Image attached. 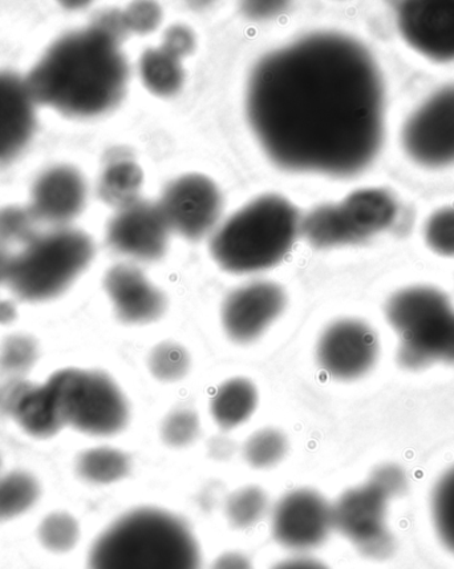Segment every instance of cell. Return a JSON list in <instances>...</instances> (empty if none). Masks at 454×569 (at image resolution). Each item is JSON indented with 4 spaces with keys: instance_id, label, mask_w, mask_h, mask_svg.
I'll return each mask as SVG.
<instances>
[{
    "instance_id": "obj_1",
    "label": "cell",
    "mask_w": 454,
    "mask_h": 569,
    "mask_svg": "<svg viewBox=\"0 0 454 569\" xmlns=\"http://www.w3.org/2000/svg\"><path fill=\"white\" fill-rule=\"evenodd\" d=\"M246 106L264 152L289 171L355 174L382 144L381 72L343 33H311L269 53L249 79Z\"/></svg>"
},
{
    "instance_id": "obj_2",
    "label": "cell",
    "mask_w": 454,
    "mask_h": 569,
    "mask_svg": "<svg viewBox=\"0 0 454 569\" xmlns=\"http://www.w3.org/2000/svg\"><path fill=\"white\" fill-rule=\"evenodd\" d=\"M128 32L123 12L113 11L57 40L26 79L33 99L72 118L112 110L130 77L121 51Z\"/></svg>"
},
{
    "instance_id": "obj_3",
    "label": "cell",
    "mask_w": 454,
    "mask_h": 569,
    "mask_svg": "<svg viewBox=\"0 0 454 569\" xmlns=\"http://www.w3.org/2000/svg\"><path fill=\"white\" fill-rule=\"evenodd\" d=\"M88 569H201V553L184 521L144 507L123 515L100 535Z\"/></svg>"
},
{
    "instance_id": "obj_4",
    "label": "cell",
    "mask_w": 454,
    "mask_h": 569,
    "mask_svg": "<svg viewBox=\"0 0 454 569\" xmlns=\"http://www.w3.org/2000/svg\"><path fill=\"white\" fill-rule=\"evenodd\" d=\"M300 228V213L290 201L276 194L262 196L216 230L210 252L230 273H259L287 256Z\"/></svg>"
},
{
    "instance_id": "obj_5",
    "label": "cell",
    "mask_w": 454,
    "mask_h": 569,
    "mask_svg": "<svg viewBox=\"0 0 454 569\" xmlns=\"http://www.w3.org/2000/svg\"><path fill=\"white\" fill-rule=\"evenodd\" d=\"M94 246L90 236L72 228L38 233L12 257L9 283L20 300H52L90 267Z\"/></svg>"
},
{
    "instance_id": "obj_6",
    "label": "cell",
    "mask_w": 454,
    "mask_h": 569,
    "mask_svg": "<svg viewBox=\"0 0 454 569\" xmlns=\"http://www.w3.org/2000/svg\"><path fill=\"white\" fill-rule=\"evenodd\" d=\"M65 425L92 437L117 436L130 421V406L117 382L98 370L63 369L46 382Z\"/></svg>"
},
{
    "instance_id": "obj_7",
    "label": "cell",
    "mask_w": 454,
    "mask_h": 569,
    "mask_svg": "<svg viewBox=\"0 0 454 569\" xmlns=\"http://www.w3.org/2000/svg\"><path fill=\"white\" fill-rule=\"evenodd\" d=\"M403 486V476L395 467H383L367 483L356 487L332 506V523L362 550L374 551L384 539L387 501Z\"/></svg>"
},
{
    "instance_id": "obj_8",
    "label": "cell",
    "mask_w": 454,
    "mask_h": 569,
    "mask_svg": "<svg viewBox=\"0 0 454 569\" xmlns=\"http://www.w3.org/2000/svg\"><path fill=\"white\" fill-rule=\"evenodd\" d=\"M159 206L172 232L196 241L219 222L222 196L206 176L186 174L168 186Z\"/></svg>"
},
{
    "instance_id": "obj_9",
    "label": "cell",
    "mask_w": 454,
    "mask_h": 569,
    "mask_svg": "<svg viewBox=\"0 0 454 569\" xmlns=\"http://www.w3.org/2000/svg\"><path fill=\"white\" fill-rule=\"evenodd\" d=\"M406 153L418 164L443 167L454 162V87L433 94L406 121Z\"/></svg>"
},
{
    "instance_id": "obj_10",
    "label": "cell",
    "mask_w": 454,
    "mask_h": 569,
    "mask_svg": "<svg viewBox=\"0 0 454 569\" xmlns=\"http://www.w3.org/2000/svg\"><path fill=\"white\" fill-rule=\"evenodd\" d=\"M379 356L375 331L359 320H339L325 328L316 347L323 371L337 381H354L374 368Z\"/></svg>"
},
{
    "instance_id": "obj_11",
    "label": "cell",
    "mask_w": 454,
    "mask_h": 569,
    "mask_svg": "<svg viewBox=\"0 0 454 569\" xmlns=\"http://www.w3.org/2000/svg\"><path fill=\"white\" fill-rule=\"evenodd\" d=\"M271 528L281 546L295 551L313 550L334 528L332 506L314 490L291 491L278 501Z\"/></svg>"
},
{
    "instance_id": "obj_12",
    "label": "cell",
    "mask_w": 454,
    "mask_h": 569,
    "mask_svg": "<svg viewBox=\"0 0 454 569\" xmlns=\"http://www.w3.org/2000/svg\"><path fill=\"white\" fill-rule=\"evenodd\" d=\"M171 232L159 202L139 200L108 223L107 242L119 254L152 262L165 256Z\"/></svg>"
},
{
    "instance_id": "obj_13",
    "label": "cell",
    "mask_w": 454,
    "mask_h": 569,
    "mask_svg": "<svg viewBox=\"0 0 454 569\" xmlns=\"http://www.w3.org/2000/svg\"><path fill=\"white\" fill-rule=\"evenodd\" d=\"M287 297L274 282L255 281L235 289L222 307V323L230 340L250 343L273 325L286 308Z\"/></svg>"
},
{
    "instance_id": "obj_14",
    "label": "cell",
    "mask_w": 454,
    "mask_h": 569,
    "mask_svg": "<svg viewBox=\"0 0 454 569\" xmlns=\"http://www.w3.org/2000/svg\"><path fill=\"white\" fill-rule=\"evenodd\" d=\"M397 22L413 49L435 60L454 59V2H404Z\"/></svg>"
},
{
    "instance_id": "obj_15",
    "label": "cell",
    "mask_w": 454,
    "mask_h": 569,
    "mask_svg": "<svg viewBox=\"0 0 454 569\" xmlns=\"http://www.w3.org/2000/svg\"><path fill=\"white\" fill-rule=\"evenodd\" d=\"M0 410L9 415L29 436L38 439L56 437L67 426L57 398L49 385H36L12 378L0 388Z\"/></svg>"
},
{
    "instance_id": "obj_16",
    "label": "cell",
    "mask_w": 454,
    "mask_h": 569,
    "mask_svg": "<svg viewBox=\"0 0 454 569\" xmlns=\"http://www.w3.org/2000/svg\"><path fill=\"white\" fill-rule=\"evenodd\" d=\"M104 288L119 320L125 323H151L165 313V295L138 267L121 263L108 270Z\"/></svg>"
},
{
    "instance_id": "obj_17",
    "label": "cell",
    "mask_w": 454,
    "mask_h": 569,
    "mask_svg": "<svg viewBox=\"0 0 454 569\" xmlns=\"http://www.w3.org/2000/svg\"><path fill=\"white\" fill-rule=\"evenodd\" d=\"M87 187L71 167L49 169L33 184L30 209L38 221L63 228L83 211Z\"/></svg>"
},
{
    "instance_id": "obj_18",
    "label": "cell",
    "mask_w": 454,
    "mask_h": 569,
    "mask_svg": "<svg viewBox=\"0 0 454 569\" xmlns=\"http://www.w3.org/2000/svg\"><path fill=\"white\" fill-rule=\"evenodd\" d=\"M36 106L26 79L0 71V161L16 158L29 144L37 127Z\"/></svg>"
},
{
    "instance_id": "obj_19",
    "label": "cell",
    "mask_w": 454,
    "mask_h": 569,
    "mask_svg": "<svg viewBox=\"0 0 454 569\" xmlns=\"http://www.w3.org/2000/svg\"><path fill=\"white\" fill-rule=\"evenodd\" d=\"M342 246L369 239L392 226L397 213L395 200L382 189H363L341 204H331Z\"/></svg>"
},
{
    "instance_id": "obj_20",
    "label": "cell",
    "mask_w": 454,
    "mask_h": 569,
    "mask_svg": "<svg viewBox=\"0 0 454 569\" xmlns=\"http://www.w3.org/2000/svg\"><path fill=\"white\" fill-rule=\"evenodd\" d=\"M259 405V391L245 378H234L220 386L210 410L216 425L225 430L235 429L254 415Z\"/></svg>"
},
{
    "instance_id": "obj_21",
    "label": "cell",
    "mask_w": 454,
    "mask_h": 569,
    "mask_svg": "<svg viewBox=\"0 0 454 569\" xmlns=\"http://www.w3.org/2000/svg\"><path fill=\"white\" fill-rule=\"evenodd\" d=\"M181 53L162 43L158 49H149L141 57L140 72L149 91L159 97H172L184 84Z\"/></svg>"
},
{
    "instance_id": "obj_22",
    "label": "cell",
    "mask_w": 454,
    "mask_h": 569,
    "mask_svg": "<svg viewBox=\"0 0 454 569\" xmlns=\"http://www.w3.org/2000/svg\"><path fill=\"white\" fill-rule=\"evenodd\" d=\"M77 470L88 483L111 485L130 473L131 460L125 452L112 447H97L80 453Z\"/></svg>"
},
{
    "instance_id": "obj_23",
    "label": "cell",
    "mask_w": 454,
    "mask_h": 569,
    "mask_svg": "<svg viewBox=\"0 0 454 569\" xmlns=\"http://www.w3.org/2000/svg\"><path fill=\"white\" fill-rule=\"evenodd\" d=\"M142 171L133 161H118L101 176L99 193L101 200L113 208L123 209L139 201Z\"/></svg>"
},
{
    "instance_id": "obj_24",
    "label": "cell",
    "mask_w": 454,
    "mask_h": 569,
    "mask_svg": "<svg viewBox=\"0 0 454 569\" xmlns=\"http://www.w3.org/2000/svg\"><path fill=\"white\" fill-rule=\"evenodd\" d=\"M40 498L36 477L24 471L0 476V521L11 520L31 510Z\"/></svg>"
},
{
    "instance_id": "obj_25",
    "label": "cell",
    "mask_w": 454,
    "mask_h": 569,
    "mask_svg": "<svg viewBox=\"0 0 454 569\" xmlns=\"http://www.w3.org/2000/svg\"><path fill=\"white\" fill-rule=\"evenodd\" d=\"M289 450L287 438L275 429H263L248 439L243 453L250 466L255 469H270L286 457Z\"/></svg>"
},
{
    "instance_id": "obj_26",
    "label": "cell",
    "mask_w": 454,
    "mask_h": 569,
    "mask_svg": "<svg viewBox=\"0 0 454 569\" xmlns=\"http://www.w3.org/2000/svg\"><path fill=\"white\" fill-rule=\"evenodd\" d=\"M269 499L260 487L248 486L229 497L226 515L236 528H249L259 523L268 512Z\"/></svg>"
},
{
    "instance_id": "obj_27",
    "label": "cell",
    "mask_w": 454,
    "mask_h": 569,
    "mask_svg": "<svg viewBox=\"0 0 454 569\" xmlns=\"http://www.w3.org/2000/svg\"><path fill=\"white\" fill-rule=\"evenodd\" d=\"M149 369L162 382H175L188 375L191 368L185 348L175 342H162L149 355Z\"/></svg>"
},
{
    "instance_id": "obj_28",
    "label": "cell",
    "mask_w": 454,
    "mask_h": 569,
    "mask_svg": "<svg viewBox=\"0 0 454 569\" xmlns=\"http://www.w3.org/2000/svg\"><path fill=\"white\" fill-rule=\"evenodd\" d=\"M39 538L49 551L58 553L71 551L80 538L79 523L70 513H50L39 527Z\"/></svg>"
},
{
    "instance_id": "obj_29",
    "label": "cell",
    "mask_w": 454,
    "mask_h": 569,
    "mask_svg": "<svg viewBox=\"0 0 454 569\" xmlns=\"http://www.w3.org/2000/svg\"><path fill=\"white\" fill-rule=\"evenodd\" d=\"M38 358V343L29 336H11L0 347V369L12 378L27 375L36 366Z\"/></svg>"
},
{
    "instance_id": "obj_30",
    "label": "cell",
    "mask_w": 454,
    "mask_h": 569,
    "mask_svg": "<svg viewBox=\"0 0 454 569\" xmlns=\"http://www.w3.org/2000/svg\"><path fill=\"white\" fill-rule=\"evenodd\" d=\"M37 217L30 208L7 207L0 209V246L29 242L37 233Z\"/></svg>"
},
{
    "instance_id": "obj_31",
    "label": "cell",
    "mask_w": 454,
    "mask_h": 569,
    "mask_svg": "<svg viewBox=\"0 0 454 569\" xmlns=\"http://www.w3.org/2000/svg\"><path fill=\"white\" fill-rule=\"evenodd\" d=\"M162 439L171 447L192 445L200 436V419L191 409H178L171 412L162 423Z\"/></svg>"
},
{
    "instance_id": "obj_32",
    "label": "cell",
    "mask_w": 454,
    "mask_h": 569,
    "mask_svg": "<svg viewBox=\"0 0 454 569\" xmlns=\"http://www.w3.org/2000/svg\"><path fill=\"white\" fill-rule=\"evenodd\" d=\"M425 240L436 253L454 256V208L442 209L425 226Z\"/></svg>"
},
{
    "instance_id": "obj_33",
    "label": "cell",
    "mask_w": 454,
    "mask_h": 569,
    "mask_svg": "<svg viewBox=\"0 0 454 569\" xmlns=\"http://www.w3.org/2000/svg\"><path fill=\"white\" fill-rule=\"evenodd\" d=\"M123 17L128 31L148 33L158 29L161 22V10L155 3L139 2L133 3L123 12Z\"/></svg>"
},
{
    "instance_id": "obj_34",
    "label": "cell",
    "mask_w": 454,
    "mask_h": 569,
    "mask_svg": "<svg viewBox=\"0 0 454 569\" xmlns=\"http://www.w3.org/2000/svg\"><path fill=\"white\" fill-rule=\"evenodd\" d=\"M212 569H253V567L242 553L226 552L214 561Z\"/></svg>"
},
{
    "instance_id": "obj_35",
    "label": "cell",
    "mask_w": 454,
    "mask_h": 569,
    "mask_svg": "<svg viewBox=\"0 0 454 569\" xmlns=\"http://www.w3.org/2000/svg\"><path fill=\"white\" fill-rule=\"evenodd\" d=\"M273 569H329L321 561L309 558H296L282 561Z\"/></svg>"
},
{
    "instance_id": "obj_36",
    "label": "cell",
    "mask_w": 454,
    "mask_h": 569,
    "mask_svg": "<svg viewBox=\"0 0 454 569\" xmlns=\"http://www.w3.org/2000/svg\"><path fill=\"white\" fill-rule=\"evenodd\" d=\"M282 3H249L248 4V12L250 16H253L255 18L259 17H271L274 16L275 12L282 10Z\"/></svg>"
},
{
    "instance_id": "obj_37",
    "label": "cell",
    "mask_w": 454,
    "mask_h": 569,
    "mask_svg": "<svg viewBox=\"0 0 454 569\" xmlns=\"http://www.w3.org/2000/svg\"><path fill=\"white\" fill-rule=\"evenodd\" d=\"M18 309L9 300H0V325H10L17 320Z\"/></svg>"
},
{
    "instance_id": "obj_38",
    "label": "cell",
    "mask_w": 454,
    "mask_h": 569,
    "mask_svg": "<svg viewBox=\"0 0 454 569\" xmlns=\"http://www.w3.org/2000/svg\"><path fill=\"white\" fill-rule=\"evenodd\" d=\"M12 257L6 247L0 246V284L9 282Z\"/></svg>"
},
{
    "instance_id": "obj_39",
    "label": "cell",
    "mask_w": 454,
    "mask_h": 569,
    "mask_svg": "<svg viewBox=\"0 0 454 569\" xmlns=\"http://www.w3.org/2000/svg\"><path fill=\"white\" fill-rule=\"evenodd\" d=\"M445 362L454 363V337H453V342H452V347L450 349L448 357H446V361Z\"/></svg>"
},
{
    "instance_id": "obj_40",
    "label": "cell",
    "mask_w": 454,
    "mask_h": 569,
    "mask_svg": "<svg viewBox=\"0 0 454 569\" xmlns=\"http://www.w3.org/2000/svg\"><path fill=\"white\" fill-rule=\"evenodd\" d=\"M0 467H2V459H0Z\"/></svg>"
}]
</instances>
